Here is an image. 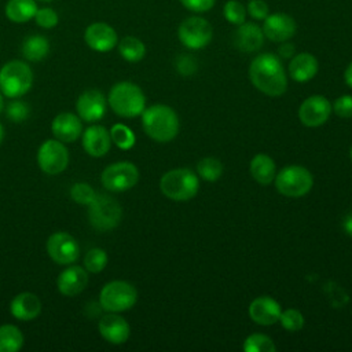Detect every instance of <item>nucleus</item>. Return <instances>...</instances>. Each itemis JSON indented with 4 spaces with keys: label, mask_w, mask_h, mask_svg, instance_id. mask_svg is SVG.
Here are the masks:
<instances>
[{
    "label": "nucleus",
    "mask_w": 352,
    "mask_h": 352,
    "mask_svg": "<svg viewBox=\"0 0 352 352\" xmlns=\"http://www.w3.org/2000/svg\"><path fill=\"white\" fill-rule=\"evenodd\" d=\"M246 7L238 1V0H228L224 6H223V15L224 18L232 23V25H242L246 21Z\"/></svg>",
    "instance_id": "34"
},
{
    "label": "nucleus",
    "mask_w": 352,
    "mask_h": 352,
    "mask_svg": "<svg viewBox=\"0 0 352 352\" xmlns=\"http://www.w3.org/2000/svg\"><path fill=\"white\" fill-rule=\"evenodd\" d=\"M248 12L253 19L264 21L270 14V7L265 0H250L248 3Z\"/></svg>",
    "instance_id": "39"
},
{
    "label": "nucleus",
    "mask_w": 352,
    "mask_h": 352,
    "mask_svg": "<svg viewBox=\"0 0 352 352\" xmlns=\"http://www.w3.org/2000/svg\"><path fill=\"white\" fill-rule=\"evenodd\" d=\"M252 84L268 96H279L287 88V78L279 56L271 52L257 55L249 66Z\"/></svg>",
    "instance_id": "1"
},
{
    "label": "nucleus",
    "mask_w": 352,
    "mask_h": 352,
    "mask_svg": "<svg viewBox=\"0 0 352 352\" xmlns=\"http://www.w3.org/2000/svg\"><path fill=\"white\" fill-rule=\"evenodd\" d=\"M197 170L204 180L216 182L223 173V164L217 158L206 157L198 161Z\"/></svg>",
    "instance_id": "30"
},
{
    "label": "nucleus",
    "mask_w": 352,
    "mask_h": 352,
    "mask_svg": "<svg viewBox=\"0 0 352 352\" xmlns=\"http://www.w3.org/2000/svg\"><path fill=\"white\" fill-rule=\"evenodd\" d=\"M38 1H44V3H48V1H52V0H38Z\"/></svg>",
    "instance_id": "48"
},
{
    "label": "nucleus",
    "mask_w": 352,
    "mask_h": 352,
    "mask_svg": "<svg viewBox=\"0 0 352 352\" xmlns=\"http://www.w3.org/2000/svg\"><path fill=\"white\" fill-rule=\"evenodd\" d=\"M47 253L56 264L69 265L78 258L80 248L73 235L59 231L50 235L47 241Z\"/></svg>",
    "instance_id": "12"
},
{
    "label": "nucleus",
    "mask_w": 352,
    "mask_h": 352,
    "mask_svg": "<svg viewBox=\"0 0 352 352\" xmlns=\"http://www.w3.org/2000/svg\"><path fill=\"white\" fill-rule=\"evenodd\" d=\"M111 146L110 132L102 125H89L82 132V147L91 157H103Z\"/></svg>",
    "instance_id": "20"
},
{
    "label": "nucleus",
    "mask_w": 352,
    "mask_h": 352,
    "mask_svg": "<svg viewBox=\"0 0 352 352\" xmlns=\"http://www.w3.org/2000/svg\"><path fill=\"white\" fill-rule=\"evenodd\" d=\"M77 114L82 121H99L106 113V98L98 89L84 91L76 102Z\"/></svg>",
    "instance_id": "16"
},
{
    "label": "nucleus",
    "mask_w": 352,
    "mask_h": 352,
    "mask_svg": "<svg viewBox=\"0 0 352 352\" xmlns=\"http://www.w3.org/2000/svg\"><path fill=\"white\" fill-rule=\"evenodd\" d=\"M198 69V63H197V59L188 54H183V55H179L177 59H176V70L182 74V76H191L197 72Z\"/></svg>",
    "instance_id": "38"
},
{
    "label": "nucleus",
    "mask_w": 352,
    "mask_h": 352,
    "mask_svg": "<svg viewBox=\"0 0 352 352\" xmlns=\"http://www.w3.org/2000/svg\"><path fill=\"white\" fill-rule=\"evenodd\" d=\"M88 285V271L80 265L66 267L56 279V286L60 294L73 297L80 294Z\"/></svg>",
    "instance_id": "17"
},
{
    "label": "nucleus",
    "mask_w": 352,
    "mask_h": 352,
    "mask_svg": "<svg viewBox=\"0 0 352 352\" xmlns=\"http://www.w3.org/2000/svg\"><path fill=\"white\" fill-rule=\"evenodd\" d=\"M280 305L268 296L254 298L249 305V315L252 320L261 326H270L279 320Z\"/></svg>",
    "instance_id": "21"
},
{
    "label": "nucleus",
    "mask_w": 352,
    "mask_h": 352,
    "mask_svg": "<svg viewBox=\"0 0 352 352\" xmlns=\"http://www.w3.org/2000/svg\"><path fill=\"white\" fill-rule=\"evenodd\" d=\"M70 197L74 202L80 205H89L96 197V192L87 183H76L70 188Z\"/></svg>",
    "instance_id": "36"
},
{
    "label": "nucleus",
    "mask_w": 352,
    "mask_h": 352,
    "mask_svg": "<svg viewBox=\"0 0 352 352\" xmlns=\"http://www.w3.org/2000/svg\"><path fill=\"white\" fill-rule=\"evenodd\" d=\"M121 216H122L121 205L110 195L96 194L94 201L89 204V209H88L89 223L95 230L100 232L116 228L121 221Z\"/></svg>",
    "instance_id": "6"
},
{
    "label": "nucleus",
    "mask_w": 352,
    "mask_h": 352,
    "mask_svg": "<svg viewBox=\"0 0 352 352\" xmlns=\"http://www.w3.org/2000/svg\"><path fill=\"white\" fill-rule=\"evenodd\" d=\"M37 164L44 173L59 175L67 168L69 151L60 140L48 139L38 147Z\"/></svg>",
    "instance_id": "11"
},
{
    "label": "nucleus",
    "mask_w": 352,
    "mask_h": 352,
    "mask_svg": "<svg viewBox=\"0 0 352 352\" xmlns=\"http://www.w3.org/2000/svg\"><path fill=\"white\" fill-rule=\"evenodd\" d=\"M21 51L25 59L30 62H40L50 52V41L41 34H32L23 40Z\"/></svg>",
    "instance_id": "26"
},
{
    "label": "nucleus",
    "mask_w": 352,
    "mask_h": 352,
    "mask_svg": "<svg viewBox=\"0 0 352 352\" xmlns=\"http://www.w3.org/2000/svg\"><path fill=\"white\" fill-rule=\"evenodd\" d=\"M11 315L22 322H29L36 319L41 312L40 298L29 292L16 294L10 302Z\"/></svg>",
    "instance_id": "23"
},
{
    "label": "nucleus",
    "mask_w": 352,
    "mask_h": 352,
    "mask_svg": "<svg viewBox=\"0 0 352 352\" xmlns=\"http://www.w3.org/2000/svg\"><path fill=\"white\" fill-rule=\"evenodd\" d=\"M34 0H8L4 7L6 16L14 23H25L34 18L37 11Z\"/></svg>",
    "instance_id": "25"
},
{
    "label": "nucleus",
    "mask_w": 352,
    "mask_h": 352,
    "mask_svg": "<svg viewBox=\"0 0 352 352\" xmlns=\"http://www.w3.org/2000/svg\"><path fill=\"white\" fill-rule=\"evenodd\" d=\"M344 80L345 82L352 88V62L348 65V67L345 69V73H344Z\"/></svg>",
    "instance_id": "45"
},
{
    "label": "nucleus",
    "mask_w": 352,
    "mask_h": 352,
    "mask_svg": "<svg viewBox=\"0 0 352 352\" xmlns=\"http://www.w3.org/2000/svg\"><path fill=\"white\" fill-rule=\"evenodd\" d=\"M351 158H352V146H351Z\"/></svg>",
    "instance_id": "49"
},
{
    "label": "nucleus",
    "mask_w": 352,
    "mask_h": 352,
    "mask_svg": "<svg viewBox=\"0 0 352 352\" xmlns=\"http://www.w3.org/2000/svg\"><path fill=\"white\" fill-rule=\"evenodd\" d=\"M107 253L100 248H92L84 256V268L91 274H98L107 265Z\"/></svg>",
    "instance_id": "32"
},
{
    "label": "nucleus",
    "mask_w": 352,
    "mask_h": 352,
    "mask_svg": "<svg viewBox=\"0 0 352 352\" xmlns=\"http://www.w3.org/2000/svg\"><path fill=\"white\" fill-rule=\"evenodd\" d=\"M85 44L96 52H109L118 44V36L106 22H94L84 32Z\"/></svg>",
    "instance_id": "14"
},
{
    "label": "nucleus",
    "mask_w": 352,
    "mask_h": 352,
    "mask_svg": "<svg viewBox=\"0 0 352 352\" xmlns=\"http://www.w3.org/2000/svg\"><path fill=\"white\" fill-rule=\"evenodd\" d=\"M338 117L342 118H351L352 117V96L351 95H342L338 99H336L333 109H331Z\"/></svg>",
    "instance_id": "40"
},
{
    "label": "nucleus",
    "mask_w": 352,
    "mask_h": 352,
    "mask_svg": "<svg viewBox=\"0 0 352 352\" xmlns=\"http://www.w3.org/2000/svg\"><path fill=\"white\" fill-rule=\"evenodd\" d=\"M136 300V289L125 280H111L106 283L99 294L100 307L107 312L128 311L135 305Z\"/></svg>",
    "instance_id": "7"
},
{
    "label": "nucleus",
    "mask_w": 352,
    "mask_h": 352,
    "mask_svg": "<svg viewBox=\"0 0 352 352\" xmlns=\"http://www.w3.org/2000/svg\"><path fill=\"white\" fill-rule=\"evenodd\" d=\"M3 106H4V102H3V94L0 92V111L3 110Z\"/></svg>",
    "instance_id": "47"
},
{
    "label": "nucleus",
    "mask_w": 352,
    "mask_h": 352,
    "mask_svg": "<svg viewBox=\"0 0 352 352\" xmlns=\"http://www.w3.org/2000/svg\"><path fill=\"white\" fill-rule=\"evenodd\" d=\"M51 131L55 139L62 143H72L77 140L82 132L81 118L73 113H60L52 120Z\"/></svg>",
    "instance_id": "22"
},
{
    "label": "nucleus",
    "mask_w": 352,
    "mask_h": 352,
    "mask_svg": "<svg viewBox=\"0 0 352 352\" xmlns=\"http://www.w3.org/2000/svg\"><path fill=\"white\" fill-rule=\"evenodd\" d=\"M7 116H8V118H11L15 122L25 121L29 116V107L26 103L15 100V102L10 103V106L7 109Z\"/></svg>",
    "instance_id": "41"
},
{
    "label": "nucleus",
    "mask_w": 352,
    "mask_h": 352,
    "mask_svg": "<svg viewBox=\"0 0 352 352\" xmlns=\"http://www.w3.org/2000/svg\"><path fill=\"white\" fill-rule=\"evenodd\" d=\"M330 113V102L322 95H314L301 103L298 109V118L307 126H319L327 121Z\"/></svg>",
    "instance_id": "15"
},
{
    "label": "nucleus",
    "mask_w": 352,
    "mask_h": 352,
    "mask_svg": "<svg viewBox=\"0 0 352 352\" xmlns=\"http://www.w3.org/2000/svg\"><path fill=\"white\" fill-rule=\"evenodd\" d=\"M250 173L260 184H270L275 179V162L267 154H257L250 162Z\"/></svg>",
    "instance_id": "27"
},
{
    "label": "nucleus",
    "mask_w": 352,
    "mask_h": 352,
    "mask_svg": "<svg viewBox=\"0 0 352 352\" xmlns=\"http://www.w3.org/2000/svg\"><path fill=\"white\" fill-rule=\"evenodd\" d=\"M3 138H4V128H3V125L0 124V144H1V142H3Z\"/></svg>",
    "instance_id": "46"
},
{
    "label": "nucleus",
    "mask_w": 352,
    "mask_h": 352,
    "mask_svg": "<svg viewBox=\"0 0 352 352\" xmlns=\"http://www.w3.org/2000/svg\"><path fill=\"white\" fill-rule=\"evenodd\" d=\"M109 104L120 117L132 118L143 113L146 99L142 89L129 81H121L111 87L109 92Z\"/></svg>",
    "instance_id": "3"
},
{
    "label": "nucleus",
    "mask_w": 352,
    "mask_h": 352,
    "mask_svg": "<svg viewBox=\"0 0 352 352\" xmlns=\"http://www.w3.org/2000/svg\"><path fill=\"white\" fill-rule=\"evenodd\" d=\"M33 84V72L30 66L22 60L14 59L4 63L0 69V92L16 99L29 92Z\"/></svg>",
    "instance_id": "4"
},
{
    "label": "nucleus",
    "mask_w": 352,
    "mask_h": 352,
    "mask_svg": "<svg viewBox=\"0 0 352 352\" xmlns=\"http://www.w3.org/2000/svg\"><path fill=\"white\" fill-rule=\"evenodd\" d=\"M99 333L110 344H124L131 334L128 322L117 315V312H109L99 320Z\"/></svg>",
    "instance_id": "18"
},
{
    "label": "nucleus",
    "mask_w": 352,
    "mask_h": 352,
    "mask_svg": "<svg viewBox=\"0 0 352 352\" xmlns=\"http://www.w3.org/2000/svg\"><path fill=\"white\" fill-rule=\"evenodd\" d=\"M139 180L138 168L128 161L114 162L109 165L100 176L103 187L109 191L121 192L132 188Z\"/></svg>",
    "instance_id": "10"
},
{
    "label": "nucleus",
    "mask_w": 352,
    "mask_h": 352,
    "mask_svg": "<svg viewBox=\"0 0 352 352\" xmlns=\"http://www.w3.org/2000/svg\"><path fill=\"white\" fill-rule=\"evenodd\" d=\"M180 3L192 12H206L214 6L216 0H180Z\"/></svg>",
    "instance_id": "42"
},
{
    "label": "nucleus",
    "mask_w": 352,
    "mask_h": 352,
    "mask_svg": "<svg viewBox=\"0 0 352 352\" xmlns=\"http://www.w3.org/2000/svg\"><path fill=\"white\" fill-rule=\"evenodd\" d=\"M342 228L348 235H352V213H349L344 220H342Z\"/></svg>",
    "instance_id": "44"
},
{
    "label": "nucleus",
    "mask_w": 352,
    "mask_h": 352,
    "mask_svg": "<svg viewBox=\"0 0 352 352\" xmlns=\"http://www.w3.org/2000/svg\"><path fill=\"white\" fill-rule=\"evenodd\" d=\"M263 29L253 22H243L232 34L234 45L242 52L258 51L264 44Z\"/></svg>",
    "instance_id": "19"
},
{
    "label": "nucleus",
    "mask_w": 352,
    "mask_h": 352,
    "mask_svg": "<svg viewBox=\"0 0 352 352\" xmlns=\"http://www.w3.org/2000/svg\"><path fill=\"white\" fill-rule=\"evenodd\" d=\"M142 125L147 136L160 143L175 139L179 132V118L175 110L165 104H154L142 113Z\"/></svg>",
    "instance_id": "2"
},
{
    "label": "nucleus",
    "mask_w": 352,
    "mask_h": 352,
    "mask_svg": "<svg viewBox=\"0 0 352 352\" xmlns=\"http://www.w3.org/2000/svg\"><path fill=\"white\" fill-rule=\"evenodd\" d=\"M199 187L198 177L187 168L172 169L160 180V188L165 197L173 201H188L195 197Z\"/></svg>",
    "instance_id": "5"
},
{
    "label": "nucleus",
    "mask_w": 352,
    "mask_h": 352,
    "mask_svg": "<svg viewBox=\"0 0 352 352\" xmlns=\"http://www.w3.org/2000/svg\"><path fill=\"white\" fill-rule=\"evenodd\" d=\"M117 45H118L120 55L128 62H132V63L139 62L146 55V47L143 41L135 36L122 37Z\"/></svg>",
    "instance_id": "28"
},
{
    "label": "nucleus",
    "mask_w": 352,
    "mask_h": 352,
    "mask_svg": "<svg viewBox=\"0 0 352 352\" xmlns=\"http://www.w3.org/2000/svg\"><path fill=\"white\" fill-rule=\"evenodd\" d=\"M243 351L246 352H275L276 346L274 341L264 334H250L243 341Z\"/></svg>",
    "instance_id": "33"
},
{
    "label": "nucleus",
    "mask_w": 352,
    "mask_h": 352,
    "mask_svg": "<svg viewBox=\"0 0 352 352\" xmlns=\"http://www.w3.org/2000/svg\"><path fill=\"white\" fill-rule=\"evenodd\" d=\"M318 59L309 52H301L292 58L289 63V74L298 82H305L314 78L318 73Z\"/></svg>",
    "instance_id": "24"
},
{
    "label": "nucleus",
    "mask_w": 352,
    "mask_h": 352,
    "mask_svg": "<svg viewBox=\"0 0 352 352\" xmlns=\"http://www.w3.org/2000/svg\"><path fill=\"white\" fill-rule=\"evenodd\" d=\"M34 21L43 29H52L58 25L59 16H58V12L54 8L43 7V8H37L36 15H34Z\"/></svg>",
    "instance_id": "37"
},
{
    "label": "nucleus",
    "mask_w": 352,
    "mask_h": 352,
    "mask_svg": "<svg viewBox=\"0 0 352 352\" xmlns=\"http://www.w3.org/2000/svg\"><path fill=\"white\" fill-rule=\"evenodd\" d=\"M177 37L184 47L201 50L212 41L213 28L209 21L202 16H188L179 25Z\"/></svg>",
    "instance_id": "9"
},
{
    "label": "nucleus",
    "mask_w": 352,
    "mask_h": 352,
    "mask_svg": "<svg viewBox=\"0 0 352 352\" xmlns=\"http://www.w3.org/2000/svg\"><path fill=\"white\" fill-rule=\"evenodd\" d=\"M111 143H114L121 150H129L135 144L133 132L124 124H116L110 129Z\"/></svg>",
    "instance_id": "31"
},
{
    "label": "nucleus",
    "mask_w": 352,
    "mask_h": 352,
    "mask_svg": "<svg viewBox=\"0 0 352 352\" xmlns=\"http://www.w3.org/2000/svg\"><path fill=\"white\" fill-rule=\"evenodd\" d=\"M294 52H296V47H294V44L289 43V40H287V41H283V43L279 45V48H278V55H279L280 58H285V59L293 58V56H294Z\"/></svg>",
    "instance_id": "43"
},
{
    "label": "nucleus",
    "mask_w": 352,
    "mask_h": 352,
    "mask_svg": "<svg viewBox=\"0 0 352 352\" xmlns=\"http://www.w3.org/2000/svg\"><path fill=\"white\" fill-rule=\"evenodd\" d=\"M314 184L311 172L300 165H289L275 175V187L285 197L297 198L305 195Z\"/></svg>",
    "instance_id": "8"
},
{
    "label": "nucleus",
    "mask_w": 352,
    "mask_h": 352,
    "mask_svg": "<svg viewBox=\"0 0 352 352\" xmlns=\"http://www.w3.org/2000/svg\"><path fill=\"white\" fill-rule=\"evenodd\" d=\"M263 33L267 38L275 43H283L290 40L297 30L294 18L285 12L268 14L263 23Z\"/></svg>",
    "instance_id": "13"
},
{
    "label": "nucleus",
    "mask_w": 352,
    "mask_h": 352,
    "mask_svg": "<svg viewBox=\"0 0 352 352\" xmlns=\"http://www.w3.org/2000/svg\"><path fill=\"white\" fill-rule=\"evenodd\" d=\"M23 346V334L15 324L0 326V352H18Z\"/></svg>",
    "instance_id": "29"
},
{
    "label": "nucleus",
    "mask_w": 352,
    "mask_h": 352,
    "mask_svg": "<svg viewBox=\"0 0 352 352\" xmlns=\"http://www.w3.org/2000/svg\"><path fill=\"white\" fill-rule=\"evenodd\" d=\"M279 320L287 331H298L304 326V316L298 309L289 308L280 312Z\"/></svg>",
    "instance_id": "35"
}]
</instances>
